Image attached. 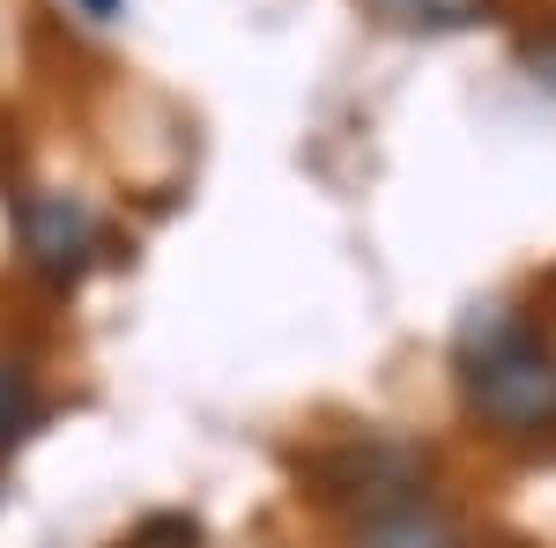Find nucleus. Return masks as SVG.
I'll use <instances>...</instances> for the list:
<instances>
[{
	"mask_svg": "<svg viewBox=\"0 0 556 548\" xmlns=\"http://www.w3.org/2000/svg\"><path fill=\"white\" fill-rule=\"evenodd\" d=\"M23 422H30V364L0 356V453L23 437Z\"/></svg>",
	"mask_w": 556,
	"mask_h": 548,
	"instance_id": "423d86ee",
	"label": "nucleus"
},
{
	"mask_svg": "<svg viewBox=\"0 0 556 548\" xmlns=\"http://www.w3.org/2000/svg\"><path fill=\"white\" fill-rule=\"evenodd\" d=\"M312 482H319V505H342V511H386V505H408L424 497L430 460L401 437H349L334 453L312 460Z\"/></svg>",
	"mask_w": 556,
	"mask_h": 548,
	"instance_id": "f03ea898",
	"label": "nucleus"
},
{
	"mask_svg": "<svg viewBox=\"0 0 556 548\" xmlns=\"http://www.w3.org/2000/svg\"><path fill=\"white\" fill-rule=\"evenodd\" d=\"M519 67H527V82H534V89H549V97H556V23L519 38Z\"/></svg>",
	"mask_w": 556,
	"mask_h": 548,
	"instance_id": "0eeeda50",
	"label": "nucleus"
},
{
	"mask_svg": "<svg viewBox=\"0 0 556 548\" xmlns=\"http://www.w3.org/2000/svg\"><path fill=\"white\" fill-rule=\"evenodd\" d=\"M75 8H83L89 23H112V15H119V8H127V0H75Z\"/></svg>",
	"mask_w": 556,
	"mask_h": 548,
	"instance_id": "1a4fd4ad",
	"label": "nucleus"
},
{
	"mask_svg": "<svg viewBox=\"0 0 556 548\" xmlns=\"http://www.w3.org/2000/svg\"><path fill=\"white\" fill-rule=\"evenodd\" d=\"M201 541V526L193 519H178V511H164V519H149V526H134L127 548H193Z\"/></svg>",
	"mask_w": 556,
	"mask_h": 548,
	"instance_id": "6e6552de",
	"label": "nucleus"
},
{
	"mask_svg": "<svg viewBox=\"0 0 556 548\" xmlns=\"http://www.w3.org/2000/svg\"><path fill=\"white\" fill-rule=\"evenodd\" d=\"M23 253L45 282H75L97 253V215L75 193H30L23 201Z\"/></svg>",
	"mask_w": 556,
	"mask_h": 548,
	"instance_id": "7ed1b4c3",
	"label": "nucleus"
},
{
	"mask_svg": "<svg viewBox=\"0 0 556 548\" xmlns=\"http://www.w3.org/2000/svg\"><path fill=\"white\" fill-rule=\"evenodd\" d=\"M371 8H379V23H393V30H424V38H438V30H468V23H482L490 0H371Z\"/></svg>",
	"mask_w": 556,
	"mask_h": 548,
	"instance_id": "39448f33",
	"label": "nucleus"
},
{
	"mask_svg": "<svg viewBox=\"0 0 556 548\" xmlns=\"http://www.w3.org/2000/svg\"><path fill=\"white\" fill-rule=\"evenodd\" d=\"M349 548H468V534H460L453 511H438L430 497H408V505L364 511L349 526Z\"/></svg>",
	"mask_w": 556,
	"mask_h": 548,
	"instance_id": "20e7f679",
	"label": "nucleus"
},
{
	"mask_svg": "<svg viewBox=\"0 0 556 548\" xmlns=\"http://www.w3.org/2000/svg\"><path fill=\"white\" fill-rule=\"evenodd\" d=\"M460 400L497 437L556 430V341L519 319H475L460 341Z\"/></svg>",
	"mask_w": 556,
	"mask_h": 548,
	"instance_id": "f257e3e1",
	"label": "nucleus"
}]
</instances>
